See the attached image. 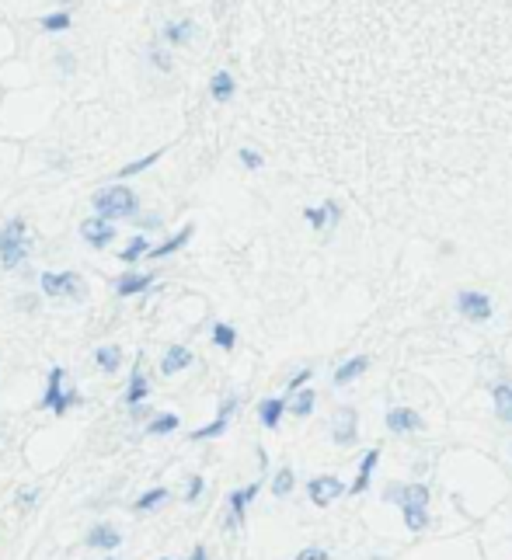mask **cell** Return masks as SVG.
Listing matches in <instances>:
<instances>
[{
	"label": "cell",
	"mask_w": 512,
	"mask_h": 560,
	"mask_svg": "<svg viewBox=\"0 0 512 560\" xmlns=\"http://www.w3.org/2000/svg\"><path fill=\"white\" fill-rule=\"evenodd\" d=\"M387 428L397 432V435L419 432V428H422V414L411 411V407H394V411H387Z\"/></svg>",
	"instance_id": "10"
},
{
	"label": "cell",
	"mask_w": 512,
	"mask_h": 560,
	"mask_svg": "<svg viewBox=\"0 0 512 560\" xmlns=\"http://www.w3.org/2000/svg\"><path fill=\"white\" fill-rule=\"evenodd\" d=\"M161 560H171V557H161Z\"/></svg>",
	"instance_id": "42"
},
{
	"label": "cell",
	"mask_w": 512,
	"mask_h": 560,
	"mask_svg": "<svg viewBox=\"0 0 512 560\" xmlns=\"http://www.w3.org/2000/svg\"><path fill=\"white\" fill-rule=\"evenodd\" d=\"M234 411H237V397H227L223 404H220V414H216L213 425L195 428V432H192V439L199 442V439H216V435H223V432H227V421H230V414H234Z\"/></svg>",
	"instance_id": "9"
},
{
	"label": "cell",
	"mask_w": 512,
	"mask_h": 560,
	"mask_svg": "<svg viewBox=\"0 0 512 560\" xmlns=\"http://www.w3.org/2000/svg\"><path fill=\"white\" fill-rule=\"evenodd\" d=\"M94 362L101 365V372H119V362H123V352L115 345H101L94 352Z\"/></svg>",
	"instance_id": "20"
},
{
	"label": "cell",
	"mask_w": 512,
	"mask_h": 560,
	"mask_svg": "<svg viewBox=\"0 0 512 560\" xmlns=\"http://www.w3.org/2000/svg\"><path fill=\"white\" fill-rule=\"evenodd\" d=\"M178 425H181L178 414H157V418L147 425V435H168V432H174Z\"/></svg>",
	"instance_id": "23"
},
{
	"label": "cell",
	"mask_w": 512,
	"mask_h": 560,
	"mask_svg": "<svg viewBox=\"0 0 512 560\" xmlns=\"http://www.w3.org/2000/svg\"><path fill=\"white\" fill-rule=\"evenodd\" d=\"M213 341L223 352H230V348L237 345V331H234L230 324H213Z\"/></svg>",
	"instance_id": "25"
},
{
	"label": "cell",
	"mask_w": 512,
	"mask_h": 560,
	"mask_svg": "<svg viewBox=\"0 0 512 560\" xmlns=\"http://www.w3.org/2000/svg\"><path fill=\"white\" fill-rule=\"evenodd\" d=\"M42 28L45 32H67V28H70V14H67V11H52V14H45Z\"/></svg>",
	"instance_id": "31"
},
{
	"label": "cell",
	"mask_w": 512,
	"mask_h": 560,
	"mask_svg": "<svg viewBox=\"0 0 512 560\" xmlns=\"http://www.w3.org/2000/svg\"><path fill=\"white\" fill-rule=\"evenodd\" d=\"M495 411L502 421H512V387H495Z\"/></svg>",
	"instance_id": "24"
},
{
	"label": "cell",
	"mask_w": 512,
	"mask_h": 560,
	"mask_svg": "<svg viewBox=\"0 0 512 560\" xmlns=\"http://www.w3.org/2000/svg\"><path fill=\"white\" fill-rule=\"evenodd\" d=\"M307 379H310V369H300L297 376H293V379H290V390H300V387H303V383H307Z\"/></svg>",
	"instance_id": "38"
},
{
	"label": "cell",
	"mask_w": 512,
	"mask_h": 560,
	"mask_svg": "<svg viewBox=\"0 0 512 560\" xmlns=\"http://www.w3.org/2000/svg\"><path fill=\"white\" fill-rule=\"evenodd\" d=\"M94 212L105 216V219H123L136 212V195L129 192L126 185H108L94 195Z\"/></svg>",
	"instance_id": "1"
},
{
	"label": "cell",
	"mask_w": 512,
	"mask_h": 560,
	"mask_svg": "<svg viewBox=\"0 0 512 560\" xmlns=\"http://www.w3.org/2000/svg\"><path fill=\"white\" fill-rule=\"evenodd\" d=\"M157 223H161V219H157V216H150V219H140V230H154V227H157Z\"/></svg>",
	"instance_id": "39"
},
{
	"label": "cell",
	"mask_w": 512,
	"mask_h": 560,
	"mask_svg": "<svg viewBox=\"0 0 512 560\" xmlns=\"http://www.w3.org/2000/svg\"><path fill=\"white\" fill-rule=\"evenodd\" d=\"M42 292L45 296H67V299H84L87 285L84 279L77 275V272H63V275H56V272H45L42 275Z\"/></svg>",
	"instance_id": "4"
},
{
	"label": "cell",
	"mask_w": 512,
	"mask_h": 560,
	"mask_svg": "<svg viewBox=\"0 0 512 560\" xmlns=\"http://www.w3.org/2000/svg\"><path fill=\"white\" fill-rule=\"evenodd\" d=\"M293 560H328V550H321V547H307V550H300Z\"/></svg>",
	"instance_id": "35"
},
{
	"label": "cell",
	"mask_w": 512,
	"mask_h": 560,
	"mask_svg": "<svg viewBox=\"0 0 512 560\" xmlns=\"http://www.w3.org/2000/svg\"><path fill=\"white\" fill-rule=\"evenodd\" d=\"M192 35H195V25H192V21H178V25H168V28H164V39H168L171 45H185Z\"/></svg>",
	"instance_id": "22"
},
{
	"label": "cell",
	"mask_w": 512,
	"mask_h": 560,
	"mask_svg": "<svg viewBox=\"0 0 512 560\" xmlns=\"http://www.w3.org/2000/svg\"><path fill=\"white\" fill-rule=\"evenodd\" d=\"M161 501H168V491H164V487H154V491H147L143 498H136V512H150V508H157Z\"/></svg>",
	"instance_id": "28"
},
{
	"label": "cell",
	"mask_w": 512,
	"mask_h": 560,
	"mask_svg": "<svg viewBox=\"0 0 512 560\" xmlns=\"http://www.w3.org/2000/svg\"><path fill=\"white\" fill-rule=\"evenodd\" d=\"M119 543H123V532L115 525H108V522H101V525H94L87 532V547H94V550H115Z\"/></svg>",
	"instance_id": "11"
},
{
	"label": "cell",
	"mask_w": 512,
	"mask_h": 560,
	"mask_svg": "<svg viewBox=\"0 0 512 560\" xmlns=\"http://www.w3.org/2000/svg\"><path fill=\"white\" fill-rule=\"evenodd\" d=\"M147 394H150V383L143 379V369L136 365V369H132V379H129V390H126V404L129 407H136V404L147 400Z\"/></svg>",
	"instance_id": "17"
},
{
	"label": "cell",
	"mask_w": 512,
	"mask_h": 560,
	"mask_svg": "<svg viewBox=\"0 0 512 560\" xmlns=\"http://www.w3.org/2000/svg\"><path fill=\"white\" fill-rule=\"evenodd\" d=\"M377 560H387V557H377Z\"/></svg>",
	"instance_id": "41"
},
{
	"label": "cell",
	"mask_w": 512,
	"mask_h": 560,
	"mask_svg": "<svg viewBox=\"0 0 512 560\" xmlns=\"http://www.w3.org/2000/svg\"><path fill=\"white\" fill-rule=\"evenodd\" d=\"M143 254H150V240H147V237H132L126 244V251H123V261L132 265V261H136V258H143Z\"/></svg>",
	"instance_id": "29"
},
{
	"label": "cell",
	"mask_w": 512,
	"mask_h": 560,
	"mask_svg": "<svg viewBox=\"0 0 512 560\" xmlns=\"http://www.w3.org/2000/svg\"><path fill=\"white\" fill-rule=\"evenodd\" d=\"M314 404H317V394H314V390H300L297 400L290 404V411H293L297 418H307V414L314 411Z\"/></svg>",
	"instance_id": "27"
},
{
	"label": "cell",
	"mask_w": 512,
	"mask_h": 560,
	"mask_svg": "<svg viewBox=\"0 0 512 560\" xmlns=\"http://www.w3.org/2000/svg\"><path fill=\"white\" fill-rule=\"evenodd\" d=\"M303 216H307V223H310L314 230H324V227L331 223V219H328V205H321V209H307Z\"/></svg>",
	"instance_id": "32"
},
{
	"label": "cell",
	"mask_w": 512,
	"mask_h": 560,
	"mask_svg": "<svg viewBox=\"0 0 512 560\" xmlns=\"http://www.w3.org/2000/svg\"><path fill=\"white\" fill-rule=\"evenodd\" d=\"M355 407H341L339 414H335V425H331V439L335 445H352V442L359 439V428H355Z\"/></svg>",
	"instance_id": "8"
},
{
	"label": "cell",
	"mask_w": 512,
	"mask_h": 560,
	"mask_svg": "<svg viewBox=\"0 0 512 560\" xmlns=\"http://www.w3.org/2000/svg\"><path fill=\"white\" fill-rule=\"evenodd\" d=\"M154 282V275H140V272H126L123 279H119V285H115V292L119 296H136V292H143L147 285Z\"/></svg>",
	"instance_id": "19"
},
{
	"label": "cell",
	"mask_w": 512,
	"mask_h": 560,
	"mask_svg": "<svg viewBox=\"0 0 512 560\" xmlns=\"http://www.w3.org/2000/svg\"><path fill=\"white\" fill-rule=\"evenodd\" d=\"M210 91H213V101H230V98H234V77H230L227 70L213 74V80H210Z\"/></svg>",
	"instance_id": "21"
},
{
	"label": "cell",
	"mask_w": 512,
	"mask_h": 560,
	"mask_svg": "<svg viewBox=\"0 0 512 560\" xmlns=\"http://www.w3.org/2000/svg\"><path fill=\"white\" fill-rule=\"evenodd\" d=\"M293 484H297V477H293V470L286 467V470H279L275 480H272V494H275V498H286V494L293 491Z\"/></svg>",
	"instance_id": "30"
},
{
	"label": "cell",
	"mask_w": 512,
	"mask_h": 560,
	"mask_svg": "<svg viewBox=\"0 0 512 560\" xmlns=\"http://www.w3.org/2000/svg\"><path fill=\"white\" fill-rule=\"evenodd\" d=\"M164 157V150H154V154H147V157L132 160V164H126L123 171H119V178H129V174H140V171H147V167H154L157 160Z\"/></svg>",
	"instance_id": "26"
},
{
	"label": "cell",
	"mask_w": 512,
	"mask_h": 560,
	"mask_svg": "<svg viewBox=\"0 0 512 560\" xmlns=\"http://www.w3.org/2000/svg\"><path fill=\"white\" fill-rule=\"evenodd\" d=\"M341 491H345V487H341V480L339 477H328V474H324V477H314L310 484H307V494H310V501H314L317 508H328L331 501H339Z\"/></svg>",
	"instance_id": "6"
},
{
	"label": "cell",
	"mask_w": 512,
	"mask_h": 560,
	"mask_svg": "<svg viewBox=\"0 0 512 560\" xmlns=\"http://www.w3.org/2000/svg\"><path fill=\"white\" fill-rule=\"evenodd\" d=\"M377 463H380V449H370V452L359 459V477H355V484H352V494H363V491L370 487V477H373Z\"/></svg>",
	"instance_id": "13"
},
{
	"label": "cell",
	"mask_w": 512,
	"mask_h": 560,
	"mask_svg": "<svg viewBox=\"0 0 512 560\" xmlns=\"http://www.w3.org/2000/svg\"><path fill=\"white\" fill-rule=\"evenodd\" d=\"M188 365H192V352L181 348V345H174V348H168V355L161 359V372H164V376H174V372H181V369H188Z\"/></svg>",
	"instance_id": "14"
},
{
	"label": "cell",
	"mask_w": 512,
	"mask_h": 560,
	"mask_svg": "<svg viewBox=\"0 0 512 560\" xmlns=\"http://www.w3.org/2000/svg\"><path fill=\"white\" fill-rule=\"evenodd\" d=\"M366 369H370V359H366V355H355V359H348L339 369V372H335V383H339V387H345V383H352L355 376H363Z\"/></svg>",
	"instance_id": "18"
},
{
	"label": "cell",
	"mask_w": 512,
	"mask_h": 560,
	"mask_svg": "<svg viewBox=\"0 0 512 560\" xmlns=\"http://www.w3.org/2000/svg\"><path fill=\"white\" fill-rule=\"evenodd\" d=\"M237 157H241V164H244L248 171H255V167H261V157H258L255 150H248V147H244V150H241Z\"/></svg>",
	"instance_id": "36"
},
{
	"label": "cell",
	"mask_w": 512,
	"mask_h": 560,
	"mask_svg": "<svg viewBox=\"0 0 512 560\" xmlns=\"http://www.w3.org/2000/svg\"><path fill=\"white\" fill-rule=\"evenodd\" d=\"M28 247H32V240L25 237V223H21V219H11V223L0 230V261H4L7 272L18 268V265L28 258Z\"/></svg>",
	"instance_id": "2"
},
{
	"label": "cell",
	"mask_w": 512,
	"mask_h": 560,
	"mask_svg": "<svg viewBox=\"0 0 512 560\" xmlns=\"http://www.w3.org/2000/svg\"><path fill=\"white\" fill-rule=\"evenodd\" d=\"M283 411H286V400H283V397H268V400H261V404H258V418H261V425H265V428H279Z\"/></svg>",
	"instance_id": "15"
},
{
	"label": "cell",
	"mask_w": 512,
	"mask_h": 560,
	"mask_svg": "<svg viewBox=\"0 0 512 560\" xmlns=\"http://www.w3.org/2000/svg\"><path fill=\"white\" fill-rule=\"evenodd\" d=\"M188 560H210V557H206V547H195V550H192V557H188Z\"/></svg>",
	"instance_id": "40"
},
{
	"label": "cell",
	"mask_w": 512,
	"mask_h": 560,
	"mask_svg": "<svg viewBox=\"0 0 512 560\" xmlns=\"http://www.w3.org/2000/svg\"><path fill=\"white\" fill-rule=\"evenodd\" d=\"M188 237H192V223L181 227V230H178L171 240H164L161 247H150V258H168V254H174V251H181V247L188 244Z\"/></svg>",
	"instance_id": "16"
},
{
	"label": "cell",
	"mask_w": 512,
	"mask_h": 560,
	"mask_svg": "<svg viewBox=\"0 0 512 560\" xmlns=\"http://www.w3.org/2000/svg\"><path fill=\"white\" fill-rule=\"evenodd\" d=\"M108 560H115V557H108Z\"/></svg>",
	"instance_id": "43"
},
{
	"label": "cell",
	"mask_w": 512,
	"mask_h": 560,
	"mask_svg": "<svg viewBox=\"0 0 512 560\" xmlns=\"http://www.w3.org/2000/svg\"><path fill=\"white\" fill-rule=\"evenodd\" d=\"M63 383H67V372L56 365L52 372H49V387H45V397L39 407H49V411H56L59 418L70 411V407H77L81 404V397L74 394V390H63Z\"/></svg>",
	"instance_id": "3"
},
{
	"label": "cell",
	"mask_w": 512,
	"mask_h": 560,
	"mask_svg": "<svg viewBox=\"0 0 512 560\" xmlns=\"http://www.w3.org/2000/svg\"><path fill=\"white\" fill-rule=\"evenodd\" d=\"M35 501H39V487H25V491L18 494V505H21V508H32Z\"/></svg>",
	"instance_id": "34"
},
{
	"label": "cell",
	"mask_w": 512,
	"mask_h": 560,
	"mask_svg": "<svg viewBox=\"0 0 512 560\" xmlns=\"http://www.w3.org/2000/svg\"><path fill=\"white\" fill-rule=\"evenodd\" d=\"M255 498H258V484H248V487H241V491L230 494V512H234L230 525H241V522H244V512H248V505H251Z\"/></svg>",
	"instance_id": "12"
},
{
	"label": "cell",
	"mask_w": 512,
	"mask_h": 560,
	"mask_svg": "<svg viewBox=\"0 0 512 560\" xmlns=\"http://www.w3.org/2000/svg\"><path fill=\"white\" fill-rule=\"evenodd\" d=\"M150 59H154V67H157V70L171 74V56L164 52V49H150Z\"/></svg>",
	"instance_id": "33"
},
{
	"label": "cell",
	"mask_w": 512,
	"mask_h": 560,
	"mask_svg": "<svg viewBox=\"0 0 512 560\" xmlns=\"http://www.w3.org/2000/svg\"><path fill=\"white\" fill-rule=\"evenodd\" d=\"M457 310H460V317H467L470 324H481V320L491 317V299H488L484 292L464 289V292L457 296Z\"/></svg>",
	"instance_id": "5"
},
{
	"label": "cell",
	"mask_w": 512,
	"mask_h": 560,
	"mask_svg": "<svg viewBox=\"0 0 512 560\" xmlns=\"http://www.w3.org/2000/svg\"><path fill=\"white\" fill-rule=\"evenodd\" d=\"M203 487H206L203 477H192V480H188V491H185V501H195V498L203 494Z\"/></svg>",
	"instance_id": "37"
},
{
	"label": "cell",
	"mask_w": 512,
	"mask_h": 560,
	"mask_svg": "<svg viewBox=\"0 0 512 560\" xmlns=\"http://www.w3.org/2000/svg\"><path fill=\"white\" fill-rule=\"evenodd\" d=\"M81 237L91 244V247H108L112 240H115V227H112V219H105V216H91L81 223Z\"/></svg>",
	"instance_id": "7"
}]
</instances>
